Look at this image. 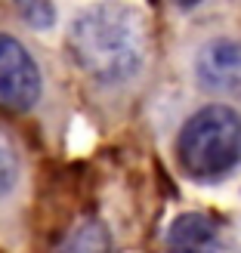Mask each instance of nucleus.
I'll list each match as a JSON object with an SVG mask.
<instances>
[{"mask_svg":"<svg viewBox=\"0 0 241 253\" xmlns=\"http://www.w3.org/2000/svg\"><path fill=\"white\" fill-rule=\"evenodd\" d=\"M68 53L96 84H130L148 59V22L136 6L121 0L93 3L74 16L68 28Z\"/></svg>","mask_w":241,"mask_h":253,"instance_id":"nucleus-1","label":"nucleus"},{"mask_svg":"<svg viewBox=\"0 0 241 253\" xmlns=\"http://www.w3.org/2000/svg\"><path fill=\"white\" fill-rule=\"evenodd\" d=\"M176 161L195 182H220L241 164V115L229 105H204L176 136Z\"/></svg>","mask_w":241,"mask_h":253,"instance_id":"nucleus-2","label":"nucleus"},{"mask_svg":"<svg viewBox=\"0 0 241 253\" xmlns=\"http://www.w3.org/2000/svg\"><path fill=\"white\" fill-rule=\"evenodd\" d=\"M44 93V78L34 56L16 37L0 34V108L28 111Z\"/></svg>","mask_w":241,"mask_h":253,"instance_id":"nucleus-3","label":"nucleus"},{"mask_svg":"<svg viewBox=\"0 0 241 253\" xmlns=\"http://www.w3.org/2000/svg\"><path fill=\"white\" fill-rule=\"evenodd\" d=\"M195 81L201 90L220 96H241V41L213 37L195 56Z\"/></svg>","mask_w":241,"mask_h":253,"instance_id":"nucleus-4","label":"nucleus"},{"mask_svg":"<svg viewBox=\"0 0 241 253\" xmlns=\"http://www.w3.org/2000/svg\"><path fill=\"white\" fill-rule=\"evenodd\" d=\"M167 244L173 250H220L223 229L204 213H183L167 229Z\"/></svg>","mask_w":241,"mask_h":253,"instance_id":"nucleus-5","label":"nucleus"},{"mask_svg":"<svg viewBox=\"0 0 241 253\" xmlns=\"http://www.w3.org/2000/svg\"><path fill=\"white\" fill-rule=\"evenodd\" d=\"M22 173V158H19V145L6 126H0V198H6L19 182Z\"/></svg>","mask_w":241,"mask_h":253,"instance_id":"nucleus-6","label":"nucleus"},{"mask_svg":"<svg viewBox=\"0 0 241 253\" xmlns=\"http://www.w3.org/2000/svg\"><path fill=\"white\" fill-rule=\"evenodd\" d=\"M19 19L34 31H47L56 25V6L49 0H12Z\"/></svg>","mask_w":241,"mask_h":253,"instance_id":"nucleus-7","label":"nucleus"},{"mask_svg":"<svg viewBox=\"0 0 241 253\" xmlns=\"http://www.w3.org/2000/svg\"><path fill=\"white\" fill-rule=\"evenodd\" d=\"M65 247H74V250H93V247H105V232L99 225H90V229H81L71 235V241Z\"/></svg>","mask_w":241,"mask_h":253,"instance_id":"nucleus-8","label":"nucleus"},{"mask_svg":"<svg viewBox=\"0 0 241 253\" xmlns=\"http://www.w3.org/2000/svg\"><path fill=\"white\" fill-rule=\"evenodd\" d=\"M173 3H176V6H183V9H186V6H195V3H201V0H173Z\"/></svg>","mask_w":241,"mask_h":253,"instance_id":"nucleus-9","label":"nucleus"}]
</instances>
